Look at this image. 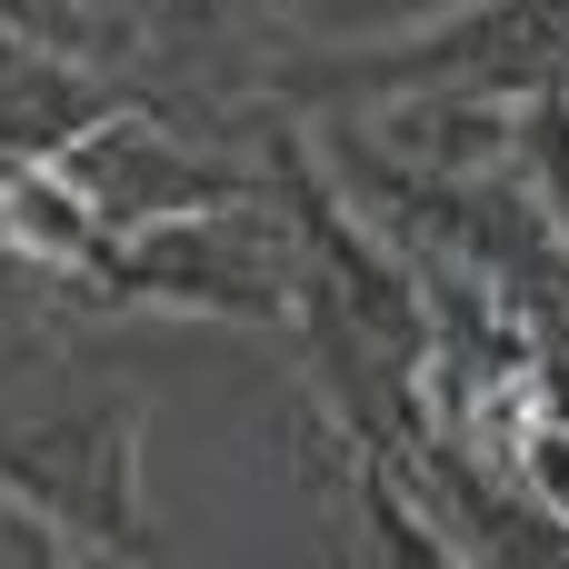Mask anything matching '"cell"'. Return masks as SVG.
Masks as SVG:
<instances>
[{
  "instance_id": "cell-4",
  "label": "cell",
  "mask_w": 569,
  "mask_h": 569,
  "mask_svg": "<svg viewBox=\"0 0 569 569\" xmlns=\"http://www.w3.org/2000/svg\"><path fill=\"white\" fill-rule=\"evenodd\" d=\"M110 100L120 90L80 50H50V40L0 20V160H60Z\"/></svg>"
},
{
  "instance_id": "cell-6",
  "label": "cell",
  "mask_w": 569,
  "mask_h": 569,
  "mask_svg": "<svg viewBox=\"0 0 569 569\" xmlns=\"http://www.w3.org/2000/svg\"><path fill=\"white\" fill-rule=\"evenodd\" d=\"M0 260H10V250H0Z\"/></svg>"
},
{
  "instance_id": "cell-2",
  "label": "cell",
  "mask_w": 569,
  "mask_h": 569,
  "mask_svg": "<svg viewBox=\"0 0 569 569\" xmlns=\"http://www.w3.org/2000/svg\"><path fill=\"white\" fill-rule=\"evenodd\" d=\"M0 480L90 560L150 550L140 520V420L120 400L100 410H40V420H0Z\"/></svg>"
},
{
  "instance_id": "cell-1",
  "label": "cell",
  "mask_w": 569,
  "mask_h": 569,
  "mask_svg": "<svg viewBox=\"0 0 569 569\" xmlns=\"http://www.w3.org/2000/svg\"><path fill=\"white\" fill-rule=\"evenodd\" d=\"M90 280L110 300H150V310H190V320H300L310 310V250L300 230H280L250 200H210V210H170L140 230H110L90 250Z\"/></svg>"
},
{
  "instance_id": "cell-3",
  "label": "cell",
  "mask_w": 569,
  "mask_h": 569,
  "mask_svg": "<svg viewBox=\"0 0 569 569\" xmlns=\"http://www.w3.org/2000/svg\"><path fill=\"white\" fill-rule=\"evenodd\" d=\"M110 230H140V220H170V210H210V200H240V180L230 170H210L190 140H170V130H150L130 100H110L60 160H50Z\"/></svg>"
},
{
  "instance_id": "cell-5",
  "label": "cell",
  "mask_w": 569,
  "mask_h": 569,
  "mask_svg": "<svg viewBox=\"0 0 569 569\" xmlns=\"http://www.w3.org/2000/svg\"><path fill=\"white\" fill-rule=\"evenodd\" d=\"M60 550H70V540H60V530H50L30 500L0 480V560H60Z\"/></svg>"
}]
</instances>
